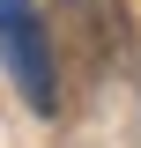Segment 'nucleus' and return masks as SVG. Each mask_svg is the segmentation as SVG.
I'll use <instances>...</instances> for the list:
<instances>
[{"instance_id":"obj_1","label":"nucleus","mask_w":141,"mask_h":148,"mask_svg":"<svg viewBox=\"0 0 141 148\" xmlns=\"http://www.w3.org/2000/svg\"><path fill=\"white\" fill-rule=\"evenodd\" d=\"M0 59L15 74L22 104L52 119L59 111V74H52V37H45V22H37L30 0H0Z\"/></svg>"}]
</instances>
